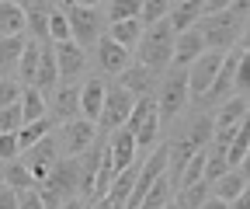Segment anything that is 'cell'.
I'll return each mask as SVG.
<instances>
[{"label":"cell","mask_w":250,"mask_h":209,"mask_svg":"<svg viewBox=\"0 0 250 209\" xmlns=\"http://www.w3.org/2000/svg\"><path fill=\"white\" fill-rule=\"evenodd\" d=\"M139 59L149 73H160L164 67H170V56H174V32H170V21H156L149 28H143L139 35Z\"/></svg>","instance_id":"cell-1"},{"label":"cell","mask_w":250,"mask_h":209,"mask_svg":"<svg viewBox=\"0 0 250 209\" xmlns=\"http://www.w3.org/2000/svg\"><path fill=\"white\" fill-rule=\"evenodd\" d=\"M62 14H66V24H70V42H77L80 49L98 42V28H101V11L94 4H59Z\"/></svg>","instance_id":"cell-2"},{"label":"cell","mask_w":250,"mask_h":209,"mask_svg":"<svg viewBox=\"0 0 250 209\" xmlns=\"http://www.w3.org/2000/svg\"><path fill=\"white\" fill-rule=\"evenodd\" d=\"M136 98L129 91H122V87H104V105H101V115H98V122L94 126H101V133H115L125 126V118H129Z\"/></svg>","instance_id":"cell-3"},{"label":"cell","mask_w":250,"mask_h":209,"mask_svg":"<svg viewBox=\"0 0 250 209\" xmlns=\"http://www.w3.org/2000/svg\"><path fill=\"white\" fill-rule=\"evenodd\" d=\"M188 101V70H170L160 84V98H156V115H160V122L174 118Z\"/></svg>","instance_id":"cell-4"},{"label":"cell","mask_w":250,"mask_h":209,"mask_svg":"<svg viewBox=\"0 0 250 209\" xmlns=\"http://www.w3.org/2000/svg\"><path fill=\"white\" fill-rule=\"evenodd\" d=\"M223 56L226 52H202L191 67H188V94H195V98H202L208 87H212V80H215V73H219V67H223Z\"/></svg>","instance_id":"cell-5"},{"label":"cell","mask_w":250,"mask_h":209,"mask_svg":"<svg viewBox=\"0 0 250 209\" xmlns=\"http://www.w3.org/2000/svg\"><path fill=\"white\" fill-rule=\"evenodd\" d=\"M247 52V46H233L226 56H223V67H219V73H215V80H212V87H208V91L198 98L202 105H215L219 98H226L229 91H233V77H236V63H240V56Z\"/></svg>","instance_id":"cell-6"},{"label":"cell","mask_w":250,"mask_h":209,"mask_svg":"<svg viewBox=\"0 0 250 209\" xmlns=\"http://www.w3.org/2000/svg\"><path fill=\"white\" fill-rule=\"evenodd\" d=\"M42 185L52 188V192L62 195V199H77V192H80V167H77V157L56 161L52 171H49V178H45Z\"/></svg>","instance_id":"cell-7"},{"label":"cell","mask_w":250,"mask_h":209,"mask_svg":"<svg viewBox=\"0 0 250 209\" xmlns=\"http://www.w3.org/2000/svg\"><path fill=\"white\" fill-rule=\"evenodd\" d=\"M21 164H24V171L31 174V182L42 185L45 178H49V171H52V164H56V146H52V139L45 136V139H39L35 146H28V150L21 154Z\"/></svg>","instance_id":"cell-8"},{"label":"cell","mask_w":250,"mask_h":209,"mask_svg":"<svg viewBox=\"0 0 250 209\" xmlns=\"http://www.w3.org/2000/svg\"><path fill=\"white\" fill-rule=\"evenodd\" d=\"M94 139H98V126L87 122V118H73V122H66L62 133H59V143H62V150L70 157H80Z\"/></svg>","instance_id":"cell-9"},{"label":"cell","mask_w":250,"mask_h":209,"mask_svg":"<svg viewBox=\"0 0 250 209\" xmlns=\"http://www.w3.org/2000/svg\"><path fill=\"white\" fill-rule=\"evenodd\" d=\"M56 70H59V80H77L80 73H83V67H87V56H83V49L77 46V42H59L56 49Z\"/></svg>","instance_id":"cell-10"},{"label":"cell","mask_w":250,"mask_h":209,"mask_svg":"<svg viewBox=\"0 0 250 209\" xmlns=\"http://www.w3.org/2000/svg\"><path fill=\"white\" fill-rule=\"evenodd\" d=\"M118 87H122V91H129L136 101H139V98H149L153 87H156V73H149L143 63H132L129 70L118 73Z\"/></svg>","instance_id":"cell-11"},{"label":"cell","mask_w":250,"mask_h":209,"mask_svg":"<svg viewBox=\"0 0 250 209\" xmlns=\"http://www.w3.org/2000/svg\"><path fill=\"white\" fill-rule=\"evenodd\" d=\"M202 52H205V42H202V35L191 28V32L174 35V56H170V63H174V70H188Z\"/></svg>","instance_id":"cell-12"},{"label":"cell","mask_w":250,"mask_h":209,"mask_svg":"<svg viewBox=\"0 0 250 209\" xmlns=\"http://www.w3.org/2000/svg\"><path fill=\"white\" fill-rule=\"evenodd\" d=\"M136 139H132V133H125V129H115L111 136H108V154H111V171L118 174V171H125V167H132V161H136Z\"/></svg>","instance_id":"cell-13"},{"label":"cell","mask_w":250,"mask_h":209,"mask_svg":"<svg viewBox=\"0 0 250 209\" xmlns=\"http://www.w3.org/2000/svg\"><path fill=\"white\" fill-rule=\"evenodd\" d=\"M73 118H80V87L66 84V87H59L56 98H52V126H66L73 122Z\"/></svg>","instance_id":"cell-14"},{"label":"cell","mask_w":250,"mask_h":209,"mask_svg":"<svg viewBox=\"0 0 250 209\" xmlns=\"http://www.w3.org/2000/svg\"><path fill=\"white\" fill-rule=\"evenodd\" d=\"M42 46V56H39V73H35V91L45 98L49 91H56L59 84V70H56V52H52V42H39Z\"/></svg>","instance_id":"cell-15"},{"label":"cell","mask_w":250,"mask_h":209,"mask_svg":"<svg viewBox=\"0 0 250 209\" xmlns=\"http://www.w3.org/2000/svg\"><path fill=\"white\" fill-rule=\"evenodd\" d=\"M98 63H101L104 73H122V70L132 67V59H129V49H122V46H115L108 35H101V39H98Z\"/></svg>","instance_id":"cell-16"},{"label":"cell","mask_w":250,"mask_h":209,"mask_svg":"<svg viewBox=\"0 0 250 209\" xmlns=\"http://www.w3.org/2000/svg\"><path fill=\"white\" fill-rule=\"evenodd\" d=\"M243 192H247V171H243V167H229V171L208 188V195L219 199V202H233V199L243 195Z\"/></svg>","instance_id":"cell-17"},{"label":"cell","mask_w":250,"mask_h":209,"mask_svg":"<svg viewBox=\"0 0 250 209\" xmlns=\"http://www.w3.org/2000/svg\"><path fill=\"white\" fill-rule=\"evenodd\" d=\"M198 18H202V0H181V4H170V14H167L174 35L191 32V28L198 24Z\"/></svg>","instance_id":"cell-18"},{"label":"cell","mask_w":250,"mask_h":209,"mask_svg":"<svg viewBox=\"0 0 250 209\" xmlns=\"http://www.w3.org/2000/svg\"><path fill=\"white\" fill-rule=\"evenodd\" d=\"M198 150H195V146L191 143H188V139H177V143H170L167 146V182H174L177 185V178H181V171L188 167V164H191V157H195Z\"/></svg>","instance_id":"cell-19"},{"label":"cell","mask_w":250,"mask_h":209,"mask_svg":"<svg viewBox=\"0 0 250 209\" xmlns=\"http://www.w3.org/2000/svg\"><path fill=\"white\" fill-rule=\"evenodd\" d=\"M101 105H104V84L101 80H87L83 91H80V115L87 122H94V118L101 115Z\"/></svg>","instance_id":"cell-20"},{"label":"cell","mask_w":250,"mask_h":209,"mask_svg":"<svg viewBox=\"0 0 250 209\" xmlns=\"http://www.w3.org/2000/svg\"><path fill=\"white\" fill-rule=\"evenodd\" d=\"M24 32V11L14 0H0V39H14Z\"/></svg>","instance_id":"cell-21"},{"label":"cell","mask_w":250,"mask_h":209,"mask_svg":"<svg viewBox=\"0 0 250 209\" xmlns=\"http://www.w3.org/2000/svg\"><path fill=\"white\" fill-rule=\"evenodd\" d=\"M247 118V98L243 94H236V98H229L223 108H219V115L212 118V129H229V126H240Z\"/></svg>","instance_id":"cell-22"},{"label":"cell","mask_w":250,"mask_h":209,"mask_svg":"<svg viewBox=\"0 0 250 209\" xmlns=\"http://www.w3.org/2000/svg\"><path fill=\"white\" fill-rule=\"evenodd\" d=\"M39 56H42V46H39L35 39L24 42L21 59H18V73H21V84H24V87L35 84V73H39Z\"/></svg>","instance_id":"cell-23"},{"label":"cell","mask_w":250,"mask_h":209,"mask_svg":"<svg viewBox=\"0 0 250 209\" xmlns=\"http://www.w3.org/2000/svg\"><path fill=\"white\" fill-rule=\"evenodd\" d=\"M139 35H143L139 18H132V21H118V24H108V39H111L115 46H122V49L139 46Z\"/></svg>","instance_id":"cell-24"},{"label":"cell","mask_w":250,"mask_h":209,"mask_svg":"<svg viewBox=\"0 0 250 209\" xmlns=\"http://www.w3.org/2000/svg\"><path fill=\"white\" fill-rule=\"evenodd\" d=\"M247 150H250V118H243V122H240L233 143L226 146V167H240L243 157H247Z\"/></svg>","instance_id":"cell-25"},{"label":"cell","mask_w":250,"mask_h":209,"mask_svg":"<svg viewBox=\"0 0 250 209\" xmlns=\"http://www.w3.org/2000/svg\"><path fill=\"white\" fill-rule=\"evenodd\" d=\"M18 105H21L24 126H28V122H39V118H45V98L35 91V87H24L21 98H18Z\"/></svg>","instance_id":"cell-26"},{"label":"cell","mask_w":250,"mask_h":209,"mask_svg":"<svg viewBox=\"0 0 250 209\" xmlns=\"http://www.w3.org/2000/svg\"><path fill=\"white\" fill-rule=\"evenodd\" d=\"M49 129H52V118H39V122L21 126V129H18V150L24 154L28 146H35L39 139H45V136H49Z\"/></svg>","instance_id":"cell-27"},{"label":"cell","mask_w":250,"mask_h":209,"mask_svg":"<svg viewBox=\"0 0 250 209\" xmlns=\"http://www.w3.org/2000/svg\"><path fill=\"white\" fill-rule=\"evenodd\" d=\"M101 18H108V24L132 21V18H139V0H111V4H104Z\"/></svg>","instance_id":"cell-28"},{"label":"cell","mask_w":250,"mask_h":209,"mask_svg":"<svg viewBox=\"0 0 250 209\" xmlns=\"http://www.w3.org/2000/svg\"><path fill=\"white\" fill-rule=\"evenodd\" d=\"M4 185H7L11 192H31V188H39L35 182H31V174L24 171L21 161H11V167L4 171Z\"/></svg>","instance_id":"cell-29"},{"label":"cell","mask_w":250,"mask_h":209,"mask_svg":"<svg viewBox=\"0 0 250 209\" xmlns=\"http://www.w3.org/2000/svg\"><path fill=\"white\" fill-rule=\"evenodd\" d=\"M208 188L212 185H205V182H195V185H188V188H181L177 192V209H198L205 199H208Z\"/></svg>","instance_id":"cell-30"},{"label":"cell","mask_w":250,"mask_h":209,"mask_svg":"<svg viewBox=\"0 0 250 209\" xmlns=\"http://www.w3.org/2000/svg\"><path fill=\"white\" fill-rule=\"evenodd\" d=\"M167 202H170V182H167V174H164L160 182H156V185L146 192V199H143L136 209H164Z\"/></svg>","instance_id":"cell-31"},{"label":"cell","mask_w":250,"mask_h":209,"mask_svg":"<svg viewBox=\"0 0 250 209\" xmlns=\"http://www.w3.org/2000/svg\"><path fill=\"white\" fill-rule=\"evenodd\" d=\"M21 49H24V35H14V39H0V70H11V67H18V59H21Z\"/></svg>","instance_id":"cell-32"},{"label":"cell","mask_w":250,"mask_h":209,"mask_svg":"<svg viewBox=\"0 0 250 209\" xmlns=\"http://www.w3.org/2000/svg\"><path fill=\"white\" fill-rule=\"evenodd\" d=\"M167 14H170V4H167V0H146V4H139V24H143V28L164 21Z\"/></svg>","instance_id":"cell-33"},{"label":"cell","mask_w":250,"mask_h":209,"mask_svg":"<svg viewBox=\"0 0 250 209\" xmlns=\"http://www.w3.org/2000/svg\"><path fill=\"white\" fill-rule=\"evenodd\" d=\"M184 139L191 143L195 150H205V146H208V139H212V118H208V115H202L198 122H195L191 129H188V136H184Z\"/></svg>","instance_id":"cell-34"},{"label":"cell","mask_w":250,"mask_h":209,"mask_svg":"<svg viewBox=\"0 0 250 209\" xmlns=\"http://www.w3.org/2000/svg\"><path fill=\"white\" fill-rule=\"evenodd\" d=\"M49 42H70V24H66V14H62L59 7L49 14Z\"/></svg>","instance_id":"cell-35"},{"label":"cell","mask_w":250,"mask_h":209,"mask_svg":"<svg viewBox=\"0 0 250 209\" xmlns=\"http://www.w3.org/2000/svg\"><path fill=\"white\" fill-rule=\"evenodd\" d=\"M21 126H24V118H21V105L18 101L7 105V108H0V133H14L18 136Z\"/></svg>","instance_id":"cell-36"},{"label":"cell","mask_w":250,"mask_h":209,"mask_svg":"<svg viewBox=\"0 0 250 209\" xmlns=\"http://www.w3.org/2000/svg\"><path fill=\"white\" fill-rule=\"evenodd\" d=\"M156 136H160V115L153 112L146 122L139 126V133H136L132 139H136V146H149V143H156Z\"/></svg>","instance_id":"cell-37"},{"label":"cell","mask_w":250,"mask_h":209,"mask_svg":"<svg viewBox=\"0 0 250 209\" xmlns=\"http://www.w3.org/2000/svg\"><path fill=\"white\" fill-rule=\"evenodd\" d=\"M21 91H24L21 84L7 80V77H0V108H7V105H14V101L21 98Z\"/></svg>","instance_id":"cell-38"},{"label":"cell","mask_w":250,"mask_h":209,"mask_svg":"<svg viewBox=\"0 0 250 209\" xmlns=\"http://www.w3.org/2000/svg\"><path fill=\"white\" fill-rule=\"evenodd\" d=\"M250 87V52L240 56V63H236V77H233V91H247Z\"/></svg>","instance_id":"cell-39"},{"label":"cell","mask_w":250,"mask_h":209,"mask_svg":"<svg viewBox=\"0 0 250 209\" xmlns=\"http://www.w3.org/2000/svg\"><path fill=\"white\" fill-rule=\"evenodd\" d=\"M18 136L14 133H0V161H18Z\"/></svg>","instance_id":"cell-40"},{"label":"cell","mask_w":250,"mask_h":209,"mask_svg":"<svg viewBox=\"0 0 250 209\" xmlns=\"http://www.w3.org/2000/svg\"><path fill=\"white\" fill-rule=\"evenodd\" d=\"M24 14H42V18H49L59 4H52V0H24V4H18Z\"/></svg>","instance_id":"cell-41"},{"label":"cell","mask_w":250,"mask_h":209,"mask_svg":"<svg viewBox=\"0 0 250 209\" xmlns=\"http://www.w3.org/2000/svg\"><path fill=\"white\" fill-rule=\"evenodd\" d=\"M35 195H39L42 209H62V202H66L62 195H56V192H52V188H45V185H39V188H35Z\"/></svg>","instance_id":"cell-42"},{"label":"cell","mask_w":250,"mask_h":209,"mask_svg":"<svg viewBox=\"0 0 250 209\" xmlns=\"http://www.w3.org/2000/svg\"><path fill=\"white\" fill-rule=\"evenodd\" d=\"M18 209H42L35 188H31V192H18Z\"/></svg>","instance_id":"cell-43"},{"label":"cell","mask_w":250,"mask_h":209,"mask_svg":"<svg viewBox=\"0 0 250 209\" xmlns=\"http://www.w3.org/2000/svg\"><path fill=\"white\" fill-rule=\"evenodd\" d=\"M0 209H18V192H11L7 185H0Z\"/></svg>","instance_id":"cell-44"},{"label":"cell","mask_w":250,"mask_h":209,"mask_svg":"<svg viewBox=\"0 0 250 209\" xmlns=\"http://www.w3.org/2000/svg\"><path fill=\"white\" fill-rule=\"evenodd\" d=\"M226 209H250V199H247V192H243V195H236L233 202H226Z\"/></svg>","instance_id":"cell-45"},{"label":"cell","mask_w":250,"mask_h":209,"mask_svg":"<svg viewBox=\"0 0 250 209\" xmlns=\"http://www.w3.org/2000/svg\"><path fill=\"white\" fill-rule=\"evenodd\" d=\"M198 209H226V202H219V199H212V195H208V199H205Z\"/></svg>","instance_id":"cell-46"},{"label":"cell","mask_w":250,"mask_h":209,"mask_svg":"<svg viewBox=\"0 0 250 209\" xmlns=\"http://www.w3.org/2000/svg\"><path fill=\"white\" fill-rule=\"evenodd\" d=\"M62 209H83V202H80V199H66V202H62Z\"/></svg>","instance_id":"cell-47"},{"label":"cell","mask_w":250,"mask_h":209,"mask_svg":"<svg viewBox=\"0 0 250 209\" xmlns=\"http://www.w3.org/2000/svg\"><path fill=\"white\" fill-rule=\"evenodd\" d=\"M90 209H111V206H108L104 199H94V206H90Z\"/></svg>","instance_id":"cell-48"},{"label":"cell","mask_w":250,"mask_h":209,"mask_svg":"<svg viewBox=\"0 0 250 209\" xmlns=\"http://www.w3.org/2000/svg\"><path fill=\"white\" fill-rule=\"evenodd\" d=\"M164 209H177V206H174V202H167V206H164Z\"/></svg>","instance_id":"cell-49"}]
</instances>
